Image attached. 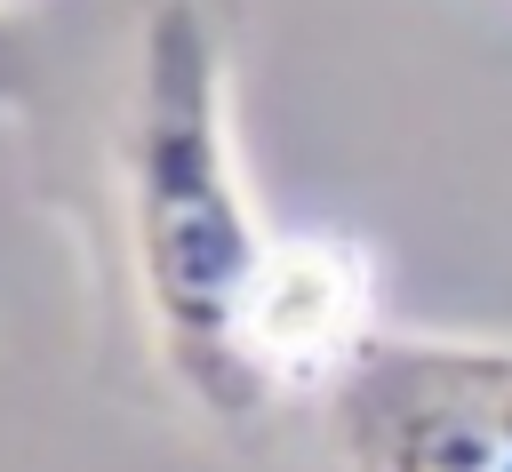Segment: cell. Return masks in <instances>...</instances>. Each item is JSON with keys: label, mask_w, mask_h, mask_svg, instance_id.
Listing matches in <instances>:
<instances>
[{"label": "cell", "mask_w": 512, "mask_h": 472, "mask_svg": "<svg viewBox=\"0 0 512 472\" xmlns=\"http://www.w3.org/2000/svg\"><path fill=\"white\" fill-rule=\"evenodd\" d=\"M128 240L160 360L216 416H248L264 400L240 312L264 272V232L232 176L224 136V56L192 0H160L136 48V112H128Z\"/></svg>", "instance_id": "obj_1"}, {"label": "cell", "mask_w": 512, "mask_h": 472, "mask_svg": "<svg viewBox=\"0 0 512 472\" xmlns=\"http://www.w3.org/2000/svg\"><path fill=\"white\" fill-rule=\"evenodd\" d=\"M344 472H512V344L368 336L328 384Z\"/></svg>", "instance_id": "obj_2"}, {"label": "cell", "mask_w": 512, "mask_h": 472, "mask_svg": "<svg viewBox=\"0 0 512 472\" xmlns=\"http://www.w3.org/2000/svg\"><path fill=\"white\" fill-rule=\"evenodd\" d=\"M376 336L368 256L352 240H272L240 312V352L264 392H328Z\"/></svg>", "instance_id": "obj_3"}]
</instances>
